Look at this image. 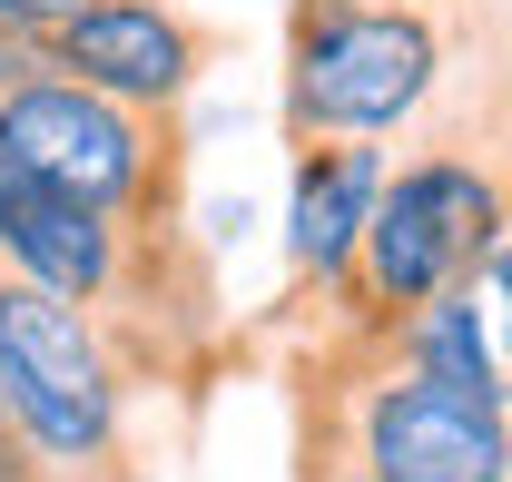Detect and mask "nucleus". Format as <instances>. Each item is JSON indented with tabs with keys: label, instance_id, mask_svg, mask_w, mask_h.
<instances>
[{
	"label": "nucleus",
	"instance_id": "obj_1",
	"mask_svg": "<svg viewBox=\"0 0 512 482\" xmlns=\"http://www.w3.org/2000/svg\"><path fill=\"white\" fill-rule=\"evenodd\" d=\"M296 482H512V394L444 384L384 335L325 325L296 374Z\"/></svg>",
	"mask_w": 512,
	"mask_h": 482
},
{
	"label": "nucleus",
	"instance_id": "obj_2",
	"mask_svg": "<svg viewBox=\"0 0 512 482\" xmlns=\"http://www.w3.org/2000/svg\"><path fill=\"white\" fill-rule=\"evenodd\" d=\"M463 0H286V138H404L444 109Z\"/></svg>",
	"mask_w": 512,
	"mask_h": 482
},
{
	"label": "nucleus",
	"instance_id": "obj_3",
	"mask_svg": "<svg viewBox=\"0 0 512 482\" xmlns=\"http://www.w3.org/2000/svg\"><path fill=\"white\" fill-rule=\"evenodd\" d=\"M512 237V197H503V148H473V138H424L414 158L384 168L375 227L355 276L335 286V325L384 335L404 325L414 305H434L444 286H483L493 246Z\"/></svg>",
	"mask_w": 512,
	"mask_h": 482
},
{
	"label": "nucleus",
	"instance_id": "obj_4",
	"mask_svg": "<svg viewBox=\"0 0 512 482\" xmlns=\"http://www.w3.org/2000/svg\"><path fill=\"white\" fill-rule=\"evenodd\" d=\"M138 374L89 305L0 266V414L50 482H138Z\"/></svg>",
	"mask_w": 512,
	"mask_h": 482
},
{
	"label": "nucleus",
	"instance_id": "obj_5",
	"mask_svg": "<svg viewBox=\"0 0 512 482\" xmlns=\"http://www.w3.org/2000/svg\"><path fill=\"white\" fill-rule=\"evenodd\" d=\"M0 168L60 187V197H89L128 227H178V207H188L178 109H128V99L69 79V69L0 89Z\"/></svg>",
	"mask_w": 512,
	"mask_h": 482
},
{
	"label": "nucleus",
	"instance_id": "obj_6",
	"mask_svg": "<svg viewBox=\"0 0 512 482\" xmlns=\"http://www.w3.org/2000/svg\"><path fill=\"white\" fill-rule=\"evenodd\" d=\"M217 30L178 0H89L50 30V69L109 89L128 109H188V89L217 69Z\"/></svg>",
	"mask_w": 512,
	"mask_h": 482
},
{
	"label": "nucleus",
	"instance_id": "obj_7",
	"mask_svg": "<svg viewBox=\"0 0 512 482\" xmlns=\"http://www.w3.org/2000/svg\"><path fill=\"white\" fill-rule=\"evenodd\" d=\"M296 148V187H286V276L335 296L365 256L384 197V148L375 138H286Z\"/></svg>",
	"mask_w": 512,
	"mask_h": 482
},
{
	"label": "nucleus",
	"instance_id": "obj_8",
	"mask_svg": "<svg viewBox=\"0 0 512 482\" xmlns=\"http://www.w3.org/2000/svg\"><path fill=\"white\" fill-rule=\"evenodd\" d=\"M394 355H414L444 384H473V394H512V374L493 364V335H483V286H444L434 305H414L404 325H384Z\"/></svg>",
	"mask_w": 512,
	"mask_h": 482
},
{
	"label": "nucleus",
	"instance_id": "obj_9",
	"mask_svg": "<svg viewBox=\"0 0 512 482\" xmlns=\"http://www.w3.org/2000/svg\"><path fill=\"white\" fill-rule=\"evenodd\" d=\"M40 69H50V30L0 20V89H20V79H40Z\"/></svg>",
	"mask_w": 512,
	"mask_h": 482
},
{
	"label": "nucleus",
	"instance_id": "obj_10",
	"mask_svg": "<svg viewBox=\"0 0 512 482\" xmlns=\"http://www.w3.org/2000/svg\"><path fill=\"white\" fill-rule=\"evenodd\" d=\"M483 305H493V335H503V364H512V237L493 246V266H483Z\"/></svg>",
	"mask_w": 512,
	"mask_h": 482
},
{
	"label": "nucleus",
	"instance_id": "obj_11",
	"mask_svg": "<svg viewBox=\"0 0 512 482\" xmlns=\"http://www.w3.org/2000/svg\"><path fill=\"white\" fill-rule=\"evenodd\" d=\"M69 10H89V0H0V20H30V30H60Z\"/></svg>",
	"mask_w": 512,
	"mask_h": 482
},
{
	"label": "nucleus",
	"instance_id": "obj_12",
	"mask_svg": "<svg viewBox=\"0 0 512 482\" xmlns=\"http://www.w3.org/2000/svg\"><path fill=\"white\" fill-rule=\"evenodd\" d=\"M503 197H512V138H503Z\"/></svg>",
	"mask_w": 512,
	"mask_h": 482
}]
</instances>
